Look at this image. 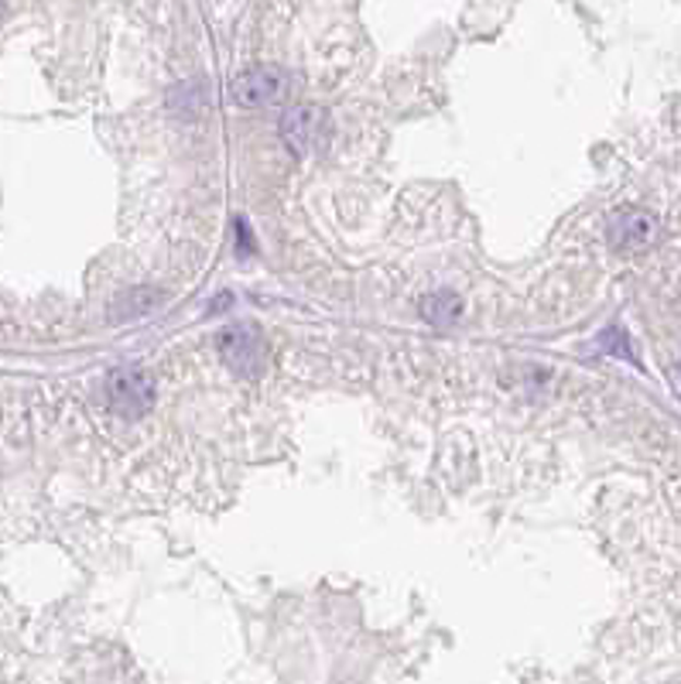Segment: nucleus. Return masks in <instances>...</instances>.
Returning a JSON list of instances; mask_svg holds the SVG:
<instances>
[{"label": "nucleus", "mask_w": 681, "mask_h": 684, "mask_svg": "<svg viewBox=\"0 0 681 684\" xmlns=\"http://www.w3.org/2000/svg\"><path fill=\"white\" fill-rule=\"evenodd\" d=\"M219 357L237 376H258L267 363V339L258 325H230L219 333Z\"/></svg>", "instance_id": "nucleus-1"}, {"label": "nucleus", "mask_w": 681, "mask_h": 684, "mask_svg": "<svg viewBox=\"0 0 681 684\" xmlns=\"http://www.w3.org/2000/svg\"><path fill=\"white\" fill-rule=\"evenodd\" d=\"M155 380L138 367H120L107 376V400L120 418H141L155 404Z\"/></svg>", "instance_id": "nucleus-2"}, {"label": "nucleus", "mask_w": 681, "mask_h": 684, "mask_svg": "<svg viewBox=\"0 0 681 684\" xmlns=\"http://www.w3.org/2000/svg\"><path fill=\"white\" fill-rule=\"evenodd\" d=\"M288 75L282 69H250L234 80V99L240 107H274L288 96Z\"/></svg>", "instance_id": "nucleus-3"}, {"label": "nucleus", "mask_w": 681, "mask_h": 684, "mask_svg": "<svg viewBox=\"0 0 681 684\" xmlns=\"http://www.w3.org/2000/svg\"><path fill=\"white\" fill-rule=\"evenodd\" d=\"M607 233L620 250H644L658 237V219L644 209H617Z\"/></svg>", "instance_id": "nucleus-4"}, {"label": "nucleus", "mask_w": 681, "mask_h": 684, "mask_svg": "<svg viewBox=\"0 0 681 684\" xmlns=\"http://www.w3.org/2000/svg\"><path fill=\"white\" fill-rule=\"evenodd\" d=\"M319 134H322V113L312 110V107H301V110H295L285 120V141L291 144V151H295V155H301V158L312 151Z\"/></svg>", "instance_id": "nucleus-5"}, {"label": "nucleus", "mask_w": 681, "mask_h": 684, "mask_svg": "<svg viewBox=\"0 0 681 684\" xmlns=\"http://www.w3.org/2000/svg\"><path fill=\"white\" fill-rule=\"evenodd\" d=\"M425 315L432 319L435 325H442V322H452L459 315V298L456 295H432L425 301Z\"/></svg>", "instance_id": "nucleus-6"}]
</instances>
